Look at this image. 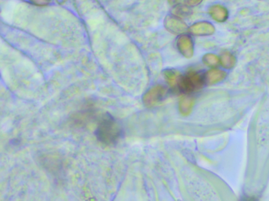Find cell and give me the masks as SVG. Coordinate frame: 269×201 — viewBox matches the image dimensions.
<instances>
[{"label":"cell","instance_id":"obj_15","mask_svg":"<svg viewBox=\"0 0 269 201\" xmlns=\"http://www.w3.org/2000/svg\"><path fill=\"white\" fill-rule=\"evenodd\" d=\"M185 1L186 4L188 7H196L203 2V0H185Z\"/></svg>","mask_w":269,"mask_h":201},{"label":"cell","instance_id":"obj_9","mask_svg":"<svg viewBox=\"0 0 269 201\" xmlns=\"http://www.w3.org/2000/svg\"><path fill=\"white\" fill-rule=\"evenodd\" d=\"M163 74H164L166 81L168 82V83H169L170 86L175 87L176 85H178L180 78H181L179 71L175 69H166L165 70Z\"/></svg>","mask_w":269,"mask_h":201},{"label":"cell","instance_id":"obj_8","mask_svg":"<svg viewBox=\"0 0 269 201\" xmlns=\"http://www.w3.org/2000/svg\"><path fill=\"white\" fill-rule=\"evenodd\" d=\"M209 14L213 20L218 22H224L228 17V11L225 7L221 5H214L209 8Z\"/></svg>","mask_w":269,"mask_h":201},{"label":"cell","instance_id":"obj_11","mask_svg":"<svg viewBox=\"0 0 269 201\" xmlns=\"http://www.w3.org/2000/svg\"><path fill=\"white\" fill-rule=\"evenodd\" d=\"M172 12L175 15L181 17H188L191 13V10L189 7L187 5H182V4H180V5L174 7Z\"/></svg>","mask_w":269,"mask_h":201},{"label":"cell","instance_id":"obj_17","mask_svg":"<svg viewBox=\"0 0 269 201\" xmlns=\"http://www.w3.org/2000/svg\"><path fill=\"white\" fill-rule=\"evenodd\" d=\"M169 3H170L171 4H176V2H177L178 0H168Z\"/></svg>","mask_w":269,"mask_h":201},{"label":"cell","instance_id":"obj_12","mask_svg":"<svg viewBox=\"0 0 269 201\" xmlns=\"http://www.w3.org/2000/svg\"><path fill=\"white\" fill-rule=\"evenodd\" d=\"M203 62L205 65H208V66L214 67L219 64L220 59L217 55L213 54V53H207L203 57Z\"/></svg>","mask_w":269,"mask_h":201},{"label":"cell","instance_id":"obj_1","mask_svg":"<svg viewBox=\"0 0 269 201\" xmlns=\"http://www.w3.org/2000/svg\"><path fill=\"white\" fill-rule=\"evenodd\" d=\"M122 129L120 125L107 115L102 119L96 130V137L105 145H112L122 137Z\"/></svg>","mask_w":269,"mask_h":201},{"label":"cell","instance_id":"obj_6","mask_svg":"<svg viewBox=\"0 0 269 201\" xmlns=\"http://www.w3.org/2000/svg\"><path fill=\"white\" fill-rule=\"evenodd\" d=\"M190 32L194 35H210L215 32V28L212 24L207 22H200L191 25Z\"/></svg>","mask_w":269,"mask_h":201},{"label":"cell","instance_id":"obj_7","mask_svg":"<svg viewBox=\"0 0 269 201\" xmlns=\"http://www.w3.org/2000/svg\"><path fill=\"white\" fill-rule=\"evenodd\" d=\"M227 77L225 71L217 68L209 70L205 75V81L208 84H215L223 81Z\"/></svg>","mask_w":269,"mask_h":201},{"label":"cell","instance_id":"obj_14","mask_svg":"<svg viewBox=\"0 0 269 201\" xmlns=\"http://www.w3.org/2000/svg\"><path fill=\"white\" fill-rule=\"evenodd\" d=\"M31 3L38 7H44L50 4V0H30Z\"/></svg>","mask_w":269,"mask_h":201},{"label":"cell","instance_id":"obj_4","mask_svg":"<svg viewBox=\"0 0 269 201\" xmlns=\"http://www.w3.org/2000/svg\"><path fill=\"white\" fill-rule=\"evenodd\" d=\"M166 90L165 87L160 85L152 87L144 95V102L147 106H152L162 100L166 95Z\"/></svg>","mask_w":269,"mask_h":201},{"label":"cell","instance_id":"obj_16","mask_svg":"<svg viewBox=\"0 0 269 201\" xmlns=\"http://www.w3.org/2000/svg\"><path fill=\"white\" fill-rule=\"evenodd\" d=\"M240 201H259L256 196H249V195H243L241 197Z\"/></svg>","mask_w":269,"mask_h":201},{"label":"cell","instance_id":"obj_13","mask_svg":"<svg viewBox=\"0 0 269 201\" xmlns=\"http://www.w3.org/2000/svg\"><path fill=\"white\" fill-rule=\"evenodd\" d=\"M193 105V100L191 98H184V99L181 100V104H180V108L183 113H188L191 110Z\"/></svg>","mask_w":269,"mask_h":201},{"label":"cell","instance_id":"obj_5","mask_svg":"<svg viewBox=\"0 0 269 201\" xmlns=\"http://www.w3.org/2000/svg\"><path fill=\"white\" fill-rule=\"evenodd\" d=\"M178 50L186 59H191L194 55V44L191 37L182 35L176 41Z\"/></svg>","mask_w":269,"mask_h":201},{"label":"cell","instance_id":"obj_3","mask_svg":"<svg viewBox=\"0 0 269 201\" xmlns=\"http://www.w3.org/2000/svg\"><path fill=\"white\" fill-rule=\"evenodd\" d=\"M165 27L166 29L171 33L181 35L187 32L188 29L187 24L183 22L178 17H172V16H167L165 19Z\"/></svg>","mask_w":269,"mask_h":201},{"label":"cell","instance_id":"obj_2","mask_svg":"<svg viewBox=\"0 0 269 201\" xmlns=\"http://www.w3.org/2000/svg\"><path fill=\"white\" fill-rule=\"evenodd\" d=\"M205 82V76L199 71L191 70L186 75L181 77L178 86L182 92L191 93L203 88Z\"/></svg>","mask_w":269,"mask_h":201},{"label":"cell","instance_id":"obj_10","mask_svg":"<svg viewBox=\"0 0 269 201\" xmlns=\"http://www.w3.org/2000/svg\"><path fill=\"white\" fill-rule=\"evenodd\" d=\"M220 62L226 69H231L236 65V59L234 55L231 54L229 52H224L221 54Z\"/></svg>","mask_w":269,"mask_h":201}]
</instances>
